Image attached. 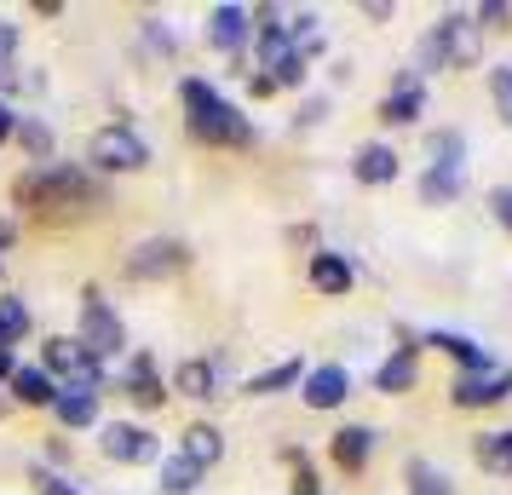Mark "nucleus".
Wrapping results in <instances>:
<instances>
[{"label": "nucleus", "mask_w": 512, "mask_h": 495, "mask_svg": "<svg viewBox=\"0 0 512 495\" xmlns=\"http://www.w3.org/2000/svg\"><path fill=\"white\" fill-rule=\"evenodd\" d=\"M300 398H305V409H340V403L351 398L346 363H317V369H305Z\"/></svg>", "instance_id": "obj_12"}, {"label": "nucleus", "mask_w": 512, "mask_h": 495, "mask_svg": "<svg viewBox=\"0 0 512 495\" xmlns=\"http://www.w3.org/2000/svg\"><path fill=\"white\" fill-rule=\"evenodd\" d=\"M489 98H495V116L512 127V64H495L489 70Z\"/></svg>", "instance_id": "obj_32"}, {"label": "nucleus", "mask_w": 512, "mask_h": 495, "mask_svg": "<svg viewBox=\"0 0 512 495\" xmlns=\"http://www.w3.org/2000/svg\"><path fill=\"white\" fill-rule=\"evenodd\" d=\"M121 386H127V398L139 403V409H162V403L173 398L150 352H133V357H127V375H121Z\"/></svg>", "instance_id": "obj_13"}, {"label": "nucleus", "mask_w": 512, "mask_h": 495, "mask_svg": "<svg viewBox=\"0 0 512 495\" xmlns=\"http://www.w3.org/2000/svg\"><path fill=\"white\" fill-rule=\"evenodd\" d=\"M426 116V81L415 70H397L392 75V93L380 98V121L386 127H415Z\"/></svg>", "instance_id": "obj_10"}, {"label": "nucleus", "mask_w": 512, "mask_h": 495, "mask_svg": "<svg viewBox=\"0 0 512 495\" xmlns=\"http://www.w3.org/2000/svg\"><path fill=\"white\" fill-rule=\"evenodd\" d=\"M305 277H311V288H317V294H328V300L351 294V283H357L351 260H346V254H334V248H317V254H311V265H305Z\"/></svg>", "instance_id": "obj_17"}, {"label": "nucleus", "mask_w": 512, "mask_h": 495, "mask_svg": "<svg viewBox=\"0 0 512 495\" xmlns=\"http://www.w3.org/2000/svg\"><path fill=\"white\" fill-rule=\"evenodd\" d=\"M18 144L29 150V167L52 162V127H47L41 116H24V121H18Z\"/></svg>", "instance_id": "obj_29"}, {"label": "nucleus", "mask_w": 512, "mask_h": 495, "mask_svg": "<svg viewBox=\"0 0 512 495\" xmlns=\"http://www.w3.org/2000/svg\"><path fill=\"white\" fill-rule=\"evenodd\" d=\"M12 202L29 213H52V208H104V179L81 162H41L24 167L18 185H12Z\"/></svg>", "instance_id": "obj_1"}, {"label": "nucleus", "mask_w": 512, "mask_h": 495, "mask_svg": "<svg viewBox=\"0 0 512 495\" xmlns=\"http://www.w3.org/2000/svg\"><path fill=\"white\" fill-rule=\"evenodd\" d=\"M179 104H185V133L208 150H231V144H254V121L236 110L225 93H213V81L185 75L179 81Z\"/></svg>", "instance_id": "obj_2"}, {"label": "nucleus", "mask_w": 512, "mask_h": 495, "mask_svg": "<svg viewBox=\"0 0 512 495\" xmlns=\"http://www.w3.org/2000/svg\"><path fill=\"white\" fill-rule=\"evenodd\" d=\"M305 64H311V58H300V52H288V58H282L277 70H265V75L277 81V93H282V87H305Z\"/></svg>", "instance_id": "obj_33"}, {"label": "nucleus", "mask_w": 512, "mask_h": 495, "mask_svg": "<svg viewBox=\"0 0 512 495\" xmlns=\"http://www.w3.org/2000/svg\"><path fill=\"white\" fill-rule=\"evenodd\" d=\"M466 196V173H443V167H420V202L426 208H449Z\"/></svg>", "instance_id": "obj_26"}, {"label": "nucleus", "mask_w": 512, "mask_h": 495, "mask_svg": "<svg viewBox=\"0 0 512 495\" xmlns=\"http://www.w3.org/2000/svg\"><path fill=\"white\" fill-rule=\"evenodd\" d=\"M12 52H18V24L0 18V64H12Z\"/></svg>", "instance_id": "obj_39"}, {"label": "nucleus", "mask_w": 512, "mask_h": 495, "mask_svg": "<svg viewBox=\"0 0 512 495\" xmlns=\"http://www.w3.org/2000/svg\"><path fill=\"white\" fill-rule=\"evenodd\" d=\"M328 116V98H305L300 116H294V133H305V127H317V121Z\"/></svg>", "instance_id": "obj_35"}, {"label": "nucleus", "mask_w": 512, "mask_h": 495, "mask_svg": "<svg viewBox=\"0 0 512 495\" xmlns=\"http://www.w3.org/2000/svg\"><path fill=\"white\" fill-rule=\"evenodd\" d=\"M300 380H305V363L300 357H282V363H271L265 375H254L242 386V398H282V392H300Z\"/></svg>", "instance_id": "obj_21"}, {"label": "nucleus", "mask_w": 512, "mask_h": 495, "mask_svg": "<svg viewBox=\"0 0 512 495\" xmlns=\"http://www.w3.org/2000/svg\"><path fill=\"white\" fill-rule=\"evenodd\" d=\"M167 392L196 398V403H213L219 398V369H213V357H185V363L173 369V386H167Z\"/></svg>", "instance_id": "obj_18"}, {"label": "nucleus", "mask_w": 512, "mask_h": 495, "mask_svg": "<svg viewBox=\"0 0 512 495\" xmlns=\"http://www.w3.org/2000/svg\"><path fill=\"white\" fill-rule=\"evenodd\" d=\"M87 162H93V173H139V167H150V144L127 121H110L87 139Z\"/></svg>", "instance_id": "obj_5"}, {"label": "nucleus", "mask_w": 512, "mask_h": 495, "mask_svg": "<svg viewBox=\"0 0 512 495\" xmlns=\"http://www.w3.org/2000/svg\"><path fill=\"white\" fill-rule=\"evenodd\" d=\"M403 162H397L392 144H357V156H351V179L357 185H392Z\"/></svg>", "instance_id": "obj_19"}, {"label": "nucleus", "mask_w": 512, "mask_h": 495, "mask_svg": "<svg viewBox=\"0 0 512 495\" xmlns=\"http://www.w3.org/2000/svg\"><path fill=\"white\" fill-rule=\"evenodd\" d=\"M512 398V363H484V369H455L449 380V403L455 409H489V403Z\"/></svg>", "instance_id": "obj_8"}, {"label": "nucleus", "mask_w": 512, "mask_h": 495, "mask_svg": "<svg viewBox=\"0 0 512 495\" xmlns=\"http://www.w3.org/2000/svg\"><path fill=\"white\" fill-rule=\"evenodd\" d=\"M75 340H81V346H87L98 363L127 352V329H121V317L110 311V300H104L93 283L81 288V334H75Z\"/></svg>", "instance_id": "obj_6"}, {"label": "nucleus", "mask_w": 512, "mask_h": 495, "mask_svg": "<svg viewBox=\"0 0 512 495\" xmlns=\"http://www.w3.org/2000/svg\"><path fill=\"white\" fill-rule=\"evenodd\" d=\"M6 386H12V398L24 403V409H52V398H58V386H52V375L41 363H18Z\"/></svg>", "instance_id": "obj_20"}, {"label": "nucleus", "mask_w": 512, "mask_h": 495, "mask_svg": "<svg viewBox=\"0 0 512 495\" xmlns=\"http://www.w3.org/2000/svg\"><path fill=\"white\" fill-rule=\"evenodd\" d=\"M363 18H369V24H386V18H392V0H369Z\"/></svg>", "instance_id": "obj_41"}, {"label": "nucleus", "mask_w": 512, "mask_h": 495, "mask_svg": "<svg viewBox=\"0 0 512 495\" xmlns=\"http://www.w3.org/2000/svg\"><path fill=\"white\" fill-rule=\"evenodd\" d=\"M144 41H150L156 52H173V35H167L162 18H144Z\"/></svg>", "instance_id": "obj_36"}, {"label": "nucleus", "mask_w": 512, "mask_h": 495, "mask_svg": "<svg viewBox=\"0 0 512 495\" xmlns=\"http://www.w3.org/2000/svg\"><path fill=\"white\" fill-rule=\"evenodd\" d=\"M420 352L432 346V352H443L455 369H484V363H495V357L484 352V340H472V334H455V329H420Z\"/></svg>", "instance_id": "obj_14"}, {"label": "nucleus", "mask_w": 512, "mask_h": 495, "mask_svg": "<svg viewBox=\"0 0 512 495\" xmlns=\"http://www.w3.org/2000/svg\"><path fill=\"white\" fill-rule=\"evenodd\" d=\"M121 271H127L133 283H167V277L190 271V242H179V236H144L139 248L127 254Z\"/></svg>", "instance_id": "obj_7"}, {"label": "nucleus", "mask_w": 512, "mask_h": 495, "mask_svg": "<svg viewBox=\"0 0 512 495\" xmlns=\"http://www.w3.org/2000/svg\"><path fill=\"white\" fill-rule=\"evenodd\" d=\"M426 167L466 173V133H455V127H432V133H426Z\"/></svg>", "instance_id": "obj_24"}, {"label": "nucleus", "mask_w": 512, "mask_h": 495, "mask_svg": "<svg viewBox=\"0 0 512 495\" xmlns=\"http://www.w3.org/2000/svg\"><path fill=\"white\" fill-rule=\"evenodd\" d=\"M162 490L167 495H196V490H202V467H196L190 455H179V449L162 455Z\"/></svg>", "instance_id": "obj_27"}, {"label": "nucleus", "mask_w": 512, "mask_h": 495, "mask_svg": "<svg viewBox=\"0 0 512 495\" xmlns=\"http://www.w3.org/2000/svg\"><path fill=\"white\" fill-rule=\"evenodd\" d=\"M472 461H478L489 478H512V426L478 432V444H472Z\"/></svg>", "instance_id": "obj_23"}, {"label": "nucleus", "mask_w": 512, "mask_h": 495, "mask_svg": "<svg viewBox=\"0 0 512 495\" xmlns=\"http://www.w3.org/2000/svg\"><path fill=\"white\" fill-rule=\"evenodd\" d=\"M12 369H18V352H12V346H0V386L12 380Z\"/></svg>", "instance_id": "obj_42"}, {"label": "nucleus", "mask_w": 512, "mask_h": 495, "mask_svg": "<svg viewBox=\"0 0 512 495\" xmlns=\"http://www.w3.org/2000/svg\"><path fill=\"white\" fill-rule=\"evenodd\" d=\"M472 18H484V24L495 29V24H507V18H512V6H507V0H484V6L472 12Z\"/></svg>", "instance_id": "obj_38"}, {"label": "nucleus", "mask_w": 512, "mask_h": 495, "mask_svg": "<svg viewBox=\"0 0 512 495\" xmlns=\"http://www.w3.org/2000/svg\"><path fill=\"white\" fill-rule=\"evenodd\" d=\"M18 121H24V116L12 110V98H0V144H12V139H18Z\"/></svg>", "instance_id": "obj_37"}, {"label": "nucleus", "mask_w": 512, "mask_h": 495, "mask_svg": "<svg viewBox=\"0 0 512 495\" xmlns=\"http://www.w3.org/2000/svg\"><path fill=\"white\" fill-rule=\"evenodd\" d=\"M277 93V81L271 75H248V98H271Z\"/></svg>", "instance_id": "obj_40"}, {"label": "nucleus", "mask_w": 512, "mask_h": 495, "mask_svg": "<svg viewBox=\"0 0 512 495\" xmlns=\"http://www.w3.org/2000/svg\"><path fill=\"white\" fill-rule=\"evenodd\" d=\"M41 369L52 375L58 392H98L104 398V363L75 334H52L47 346H41Z\"/></svg>", "instance_id": "obj_3"}, {"label": "nucleus", "mask_w": 512, "mask_h": 495, "mask_svg": "<svg viewBox=\"0 0 512 495\" xmlns=\"http://www.w3.org/2000/svg\"><path fill=\"white\" fill-rule=\"evenodd\" d=\"M98 455L116 467H162V438L139 421H98Z\"/></svg>", "instance_id": "obj_4"}, {"label": "nucleus", "mask_w": 512, "mask_h": 495, "mask_svg": "<svg viewBox=\"0 0 512 495\" xmlns=\"http://www.w3.org/2000/svg\"><path fill=\"white\" fill-rule=\"evenodd\" d=\"M179 455H190V461H196L202 472L219 467V455H225V438H219V426H213V421H190L185 432H179Z\"/></svg>", "instance_id": "obj_22"}, {"label": "nucleus", "mask_w": 512, "mask_h": 495, "mask_svg": "<svg viewBox=\"0 0 512 495\" xmlns=\"http://www.w3.org/2000/svg\"><path fill=\"white\" fill-rule=\"evenodd\" d=\"M248 41H254V6H231V0H225V6H213V12H208V47L213 52H231V58H236Z\"/></svg>", "instance_id": "obj_11"}, {"label": "nucleus", "mask_w": 512, "mask_h": 495, "mask_svg": "<svg viewBox=\"0 0 512 495\" xmlns=\"http://www.w3.org/2000/svg\"><path fill=\"white\" fill-rule=\"evenodd\" d=\"M403 484H409V495H455V484H449L432 461H420V455L403 461Z\"/></svg>", "instance_id": "obj_28"}, {"label": "nucleus", "mask_w": 512, "mask_h": 495, "mask_svg": "<svg viewBox=\"0 0 512 495\" xmlns=\"http://www.w3.org/2000/svg\"><path fill=\"white\" fill-rule=\"evenodd\" d=\"M415 369H420V340L415 334H403V346H397L380 369H374V392H386V398H403L409 386H415Z\"/></svg>", "instance_id": "obj_16"}, {"label": "nucleus", "mask_w": 512, "mask_h": 495, "mask_svg": "<svg viewBox=\"0 0 512 495\" xmlns=\"http://www.w3.org/2000/svg\"><path fill=\"white\" fill-rule=\"evenodd\" d=\"M374 449H380V432H374V426H340V432L328 438V461L340 472H363L374 461Z\"/></svg>", "instance_id": "obj_15"}, {"label": "nucleus", "mask_w": 512, "mask_h": 495, "mask_svg": "<svg viewBox=\"0 0 512 495\" xmlns=\"http://www.w3.org/2000/svg\"><path fill=\"white\" fill-rule=\"evenodd\" d=\"M52 421L70 426V432L98 426V392H58V398H52Z\"/></svg>", "instance_id": "obj_25"}, {"label": "nucleus", "mask_w": 512, "mask_h": 495, "mask_svg": "<svg viewBox=\"0 0 512 495\" xmlns=\"http://www.w3.org/2000/svg\"><path fill=\"white\" fill-rule=\"evenodd\" d=\"M29 484H35V495H81L70 478H64L58 467H47V461H35V467H29Z\"/></svg>", "instance_id": "obj_31"}, {"label": "nucleus", "mask_w": 512, "mask_h": 495, "mask_svg": "<svg viewBox=\"0 0 512 495\" xmlns=\"http://www.w3.org/2000/svg\"><path fill=\"white\" fill-rule=\"evenodd\" d=\"M12 242H18V225H12V219H0V254H6Z\"/></svg>", "instance_id": "obj_43"}, {"label": "nucleus", "mask_w": 512, "mask_h": 495, "mask_svg": "<svg viewBox=\"0 0 512 495\" xmlns=\"http://www.w3.org/2000/svg\"><path fill=\"white\" fill-rule=\"evenodd\" d=\"M489 213H495V225H501V231H512V185L489 190Z\"/></svg>", "instance_id": "obj_34"}, {"label": "nucleus", "mask_w": 512, "mask_h": 495, "mask_svg": "<svg viewBox=\"0 0 512 495\" xmlns=\"http://www.w3.org/2000/svg\"><path fill=\"white\" fill-rule=\"evenodd\" d=\"M29 334V306L18 294H0V346H18Z\"/></svg>", "instance_id": "obj_30"}, {"label": "nucleus", "mask_w": 512, "mask_h": 495, "mask_svg": "<svg viewBox=\"0 0 512 495\" xmlns=\"http://www.w3.org/2000/svg\"><path fill=\"white\" fill-rule=\"evenodd\" d=\"M478 18L472 12H443L438 24H432V35H438L443 47V70H466V64H478V52H484V35H478Z\"/></svg>", "instance_id": "obj_9"}]
</instances>
